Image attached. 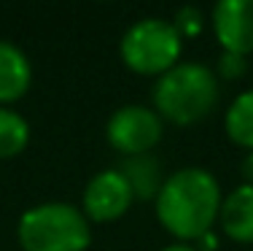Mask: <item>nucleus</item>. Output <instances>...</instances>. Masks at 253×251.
Segmentation results:
<instances>
[{
    "mask_svg": "<svg viewBox=\"0 0 253 251\" xmlns=\"http://www.w3.org/2000/svg\"><path fill=\"white\" fill-rule=\"evenodd\" d=\"M172 25H175L180 38H191V35H200V33H202L205 16H202V11L197 8V5H183V8L175 14Z\"/></svg>",
    "mask_w": 253,
    "mask_h": 251,
    "instance_id": "ddd939ff",
    "label": "nucleus"
},
{
    "mask_svg": "<svg viewBox=\"0 0 253 251\" xmlns=\"http://www.w3.org/2000/svg\"><path fill=\"white\" fill-rule=\"evenodd\" d=\"M16 238L25 251H84L92 232L81 208L70 202H41L19 216Z\"/></svg>",
    "mask_w": 253,
    "mask_h": 251,
    "instance_id": "7ed1b4c3",
    "label": "nucleus"
},
{
    "mask_svg": "<svg viewBox=\"0 0 253 251\" xmlns=\"http://www.w3.org/2000/svg\"><path fill=\"white\" fill-rule=\"evenodd\" d=\"M180 49H183V38L178 35L175 25L159 16L137 19L119 44L124 65L140 76H162L175 68Z\"/></svg>",
    "mask_w": 253,
    "mask_h": 251,
    "instance_id": "20e7f679",
    "label": "nucleus"
},
{
    "mask_svg": "<svg viewBox=\"0 0 253 251\" xmlns=\"http://www.w3.org/2000/svg\"><path fill=\"white\" fill-rule=\"evenodd\" d=\"M248 70V57L243 54H234V51H221L218 59V73L224 79H240V76Z\"/></svg>",
    "mask_w": 253,
    "mask_h": 251,
    "instance_id": "4468645a",
    "label": "nucleus"
},
{
    "mask_svg": "<svg viewBox=\"0 0 253 251\" xmlns=\"http://www.w3.org/2000/svg\"><path fill=\"white\" fill-rule=\"evenodd\" d=\"M213 33L224 51H253V0H221L213 8Z\"/></svg>",
    "mask_w": 253,
    "mask_h": 251,
    "instance_id": "0eeeda50",
    "label": "nucleus"
},
{
    "mask_svg": "<svg viewBox=\"0 0 253 251\" xmlns=\"http://www.w3.org/2000/svg\"><path fill=\"white\" fill-rule=\"evenodd\" d=\"M240 170H243L245 184H248V187H253V151H251L248 157L243 159V167H240Z\"/></svg>",
    "mask_w": 253,
    "mask_h": 251,
    "instance_id": "dca6fc26",
    "label": "nucleus"
},
{
    "mask_svg": "<svg viewBox=\"0 0 253 251\" xmlns=\"http://www.w3.org/2000/svg\"><path fill=\"white\" fill-rule=\"evenodd\" d=\"M224 127H226V135L237 146L253 151V89L240 92L232 100V105L226 108V116H224Z\"/></svg>",
    "mask_w": 253,
    "mask_h": 251,
    "instance_id": "9b49d317",
    "label": "nucleus"
},
{
    "mask_svg": "<svg viewBox=\"0 0 253 251\" xmlns=\"http://www.w3.org/2000/svg\"><path fill=\"white\" fill-rule=\"evenodd\" d=\"M165 122L154 108L140 103L122 105L111 113L105 124V138L116 151L124 157H137V154H151V149L162 141Z\"/></svg>",
    "mask_w": 253,
    "mask_h": 251,
    "instance_id": "39448f33",
    "label": "nucleus"
},
{
    "mask_svg": "<svg viewBox=\"0 0 253 251\" xmlns=\"http://www.w3.org/2000/svg\"><path fill=\"white\" fill-rule=\"evenodd\" d=\"M33 84V65L16 44L0 38V105L14 103Z\"/></svg>",
    "mask_w": 253,
    "mask_h": 251,
    "instance_id": "6e6552de",
    "label": "nucleus"
},
{
    "mask_svg": "<svg viewBox=\"0 0 253 251\" xmlns=\"http://www.w3.org/2000/svg\"><path fill=\"white\" fill-rule=\"evenodd\" d=\"M122 176L126 178V184L132 187L135 200H156L165 176H162V165L154 154H137V157H126L122 162Z\"/></svg>",
    "mask_w": 253,
    "mask_h": 251,
    "instance_id": "9d476101",
    "label": "nucleus"
},
{
    "mask_svg": "<svg viewBox=\"0 0 253 251\" xmlns=\"http://www.w3.org/2000/svg\"><path fill=\"white\" fill-rule=\"evenodd\" d=\"M197 243V251H213L215 246H218V243H215V235H213V232H208V235H202L200 238V241H194Z\"/></svg>",
    "mask_w": 253,
    "mask_h": 251,
    "instance_id": "2eb2a0df",
    "label": "nucleus"
},
{
    "mask_svg": "<svg viewBox=\"0 0 253 251\" xmlns=\"http://www.w3.org/2000/svg\"><path fill=\"white\" fill-rule=\"evenodd\" d=\"M221 187L205 167H180L170 173L156 195V216L180 243H194L213 230L221 211Z\"/></svg>",
    "mask_w": 253,
    "mask_h": 251,
    "instance_id": "f257e3e1",
    "label": "nucleus"
},
{
    "mask_svg": "<svg viewBox=\"0 0 253 251\" xmlns=\"http://www.w3.org/2000/svg\"><path fill=\"white\" fill-rule=\"evenodd\" d=\"M162 251H197L191 243H172V246H167V249H162Z\"/></svg>",
    "mask_w": 253,
    "mask_h": 251,
    "instance_id": "f3484780",
    "label": "nucleus"
},
{
    "mask_svg": "<svg viewBox=\"0 0 253 251\" xmlns=\"http://www.w3.org/2000/svg\"><path fill=\"white\" fill-rule=\"evenodd\" d=\"M135 195L119 167L100 170L84 187V216L92 222H116L132 205Z\"/></svg>",
    "mask_w": 253,
    "mask_h": 251,
    "instance_id": "423d86ee",
    "label": "nucleus"
},
{
    "mask_svg": "<svg viewBox=\"0 0 253 251\" xmlns=\"http://www.w3.org/2000/svg\"><path fill=\"white\" fill-rule=\"evenodd\" d=\"M218 103V79L205 62H178L154 84V108L172 124H197Z\"/></svg>",
    "mask_w": 253,
    "mask_h": 251,
    "instance_id": "f03ea898",
    "label": "nucleus"
},
{
    "mask_svg": "<svg viewBox=\"0 0 253 251\" xmlns=\"http://www.w3.org/2000/svg\"><path fill=\"white\" fill-rule=\"evenodd\" d=\"M30 143V124L22 113L0 105V159L19 157Z\"/></svg>",
    "mask_w": 253,
    "mask_h": 251,
    "instance_id": "f8f14e48",
    "label": "nucleus"
},
{
    "mask_svg": "<svg viewBox=\"0 0 253 251\" xmlns=\"http://www.w3.org/2000/svg\"><path fill=\"white\" fill-rule=\"evenodd\" d=\"M221 227L232 241L253 243V187L240 184L221 200Z\"/></svg>",
    "mask_w": 253,
    "mask_h": 251,
    "instance_id": "1a4fd4ad",
    "label": "nucleus"
}]
</instances>
